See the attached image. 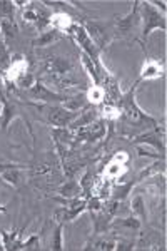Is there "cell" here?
Wrapping results in <instances>:
<instances>
[{
    "mask_svg": "<svg viewBox=\"0 0 167 251\" xmlns=\"http://www.w3.org/2000/svg\"><path fill=\"white\" fill-rule=\"evenodd\" d=\"M152 5H159L162 9V12H166V2H150Z\"/></svg>",
    "mask_w": 167,
    "mask_h": 251,
    "instance_id": "cell-30",
    "label": "cell"
},
{
    "mask_svg": "<svg viewBox=\"0 0 167 251\" xmlns=\"http://www.w3.org/2000/svg\"><path fill=\"white\" fill-rule=\"evenodd\" d=\"M136 144H149V146H152L156 151L161 152V156H164V152H166V146L164 143H162L161 139H159L157 136H154V134H144V136H141V137H137L136 141H134Z\"/></svg>",
    "mask_w": 167,
    "mask_h": 251,
    "instance_id": "cell-16",
    "label": "cell"
},
{
    "mask_svg": "<svg viewBox=\"0 0 167 251\" xmlns=\"http://www.w3.org/2000/svg\"><path fill=\"white\" fill-rule=\"evenodd\" d=\"M30 96L34 99H39V100H47V102H65V97L55 94V92L48 91L46 86H42L40 82H34L30 87Z\"/></svg>",
    "mask_w": 167,
    "mask_h": 251,
    "instance_id": "cell-7",
    "label": "cell"
},
{
    "mask_svg": "<svg viewBox=\"0 0 167 251\" xmlns=\"http://www.w3.org/2000/svg\"><path fill=\"white\" fill-rule=\"evenodd\" d=\"M79 112L77 111H69L65 107L60 106H54L48 109L47 117H48V123L54 124L55 127H65V126H71L72 121L75 119Z\"/></svg>",
    "mask_w": 167,
    "mask_h": 251,
    "instance_id": "cell-5",
    "label": "cell"
},
{
    "mask_svg": "<svg viewBox=\"0 0 167 251\" xmlns=\"http://www.w3.org/2000/svg\"><path fill=\"white\" fill-rule=\"evenodd\" d=\"M59 39H60V32L50 29V30H44L42 34H40V37L35 39L32 44H34L35 47H47V46H52L54 42H57Z\"/></svg>",
    "mask_w": 167,
    "mask_h": 251,
    "instance_id": "cell-15",
    "label": "cell"
},
{
    "mask_svg": "<svg viewBox=\"0 0 167 251\" xmlns=\"http://www.w3.org/2000/svg\"><path fill=\"white\" fill-rule=\"evenodd\" d=\"M105 96H107V92L100 86H94L87 91V99H89V102H92V104H100L105 99Z\"/></svg>",
    "mask_w": 167,
    "mask_h": 251,
    "instance_id": "cell-19",
    "label": "cell"
},
{
    "mask_svg": "<svg viewBox=\"0 0 167 251\" xmlns=\"http://www.w3.org/2000/svg\"><path fill=\"white\" fill-rule=\"evenodd\" d=\"M114 226H125V228H129V229H139L141 220H137L136 216L125 218V220H120V221H114Z\"/></svg>",
    "mask_w": 167,
    "mask_h": 251,
    "instance_id": "cell-25",
    "label": "cell"
},
{
    "mask_svg": "<svg viewBox=\"0 0 167 251\" xmlns=\"http://www.w3.org/2000/svg\"><path fill=\"white\" fill-rule=\"evenodd\" d=\"M80 62L84 64L85 71L89 72V75H91V79L94 80V84H95V86H100V77H99V74H97V72H99V67L92 62V59L89 57L87 54L80 52Z\"/></svg>",
    "mask_w": 167,
    "mask_h": 251,
    "instance_id": "cell-17",
    "label": "cell"
},
{
    "mask_svg": "<svg viewBox=\"0 0 167 251\" xmlns=\"http://www.w3.org/2000/svg\"><path fill=\"white\" fill-rule=\"evenodd\" d=\"M39 17H40V10L34 9V7H28L27 10L22 12V19H24V22H27V24H35V25H37Z\"/></svg>",
    "mask_w": 167,
    "mask_h": 251,
    "instance_id": "cell-24",
    "label": "cell"
},
{
    "mask_svg": "<svg viewBox=\"0 0 167 251\" xmlns=\"http://www.w3.org/2000/svg\"><path fill=\"white\" fill-rule=\"evenodd\" d=\"M9 59V54H7V47H5V42L0 40V60H5Z\"/></svg>",
    "mask_w": 167,
    "mask_h": 251,
    "instance_id": "cell-29",
    "label": "cell"
},
{
    "mask_svg": "<svg viewBox=\"0 0 167 251\" xmlns=\"http://www.w3.org/2000/svg\"><path fill=\"white\" fill-rule=\"evenodd\" d=\"M130 209H132L134 216H139L141 221H147V213H145V204H144V198L142 196H134L130 201Z\"/></svg>",
    "mask_w": 167,
    "mask_h": 251,
    "instance_id": "cell-18",
    "label": "cell"
},
{
    "mask_svg": "<svg viewBox=\"0 0 167 251\" xmlns=\"http://www.w3.org/2000/svg\"><path fill=\"white\" fill-rule=\"evenodd\" d=\"M71 34L74 35V39L77 40V44H79L80 47H82V52L84 54H87L89 57L92 59V62L95 64L97 67H99V49H97L95 44L92 42L91 37L87 35V32L82 25H74L71 29Z\"/></svg>",
    "mask_w": 167,
    "mask_h": 251,
    "instance_id": "cell-3",
    "label": "cell"
},
{
    "mask_svg": "<svg viewBox=\"0 0 167 251\" xmlns=\"http://www.w3.org/2000/svg\"><path fill=\"white\" fill-rule=\"evenodd\" d=\"M162 75H164V67H162V64H159L157 60L150 59L144 64V66H142L139 80L159 79V77H162Z\"/></svg>",
    "mask_w": 167,
    "mask_h": 251,
    "instance_id": "cell-9",
    "label": "cell"
},
{
    "mask_svg": "<svg viewBox=\"0 0 167 251\" xmlns=\"http://www.w3.org/2000/svg\"><path fill=\"white\" fill-rule=\"evenodd\" d=\"M141 20L144 22V30H142V39H147L152 30L161 29L166 30L167 24H166V17L164 14H161L156 7L150 2H142L141 3Z\"/></svg>",
    "mask_w": 167,
    "mask_h": 251,
    "instance_id": "cell-2",
    "label": "cell"
},
{
    "mask_svg": "<svg viewBox=\"0 0 167 251\" xmlns=\"http://www.w3.org/2000/svg\"><path fill=\"white\" fill-rule=\"evenodd\" d=\"M100 114L107 121H116L120 117V107H117L116 104H104L100 107Z\"/></svg>",
    "mask_w": 167,
    "mask_h": 251,
    "instance_id": "cell-20",
    "label": "cell"
},
{
    "mask_svg": "<svg viewBox=\"0 0 167 251\" xmlns=\"http://www.w3.org/2000/svg\"><path fill=\"white\" fill-rule=\"evenodd\" d=\"M0 119H2V107H0Z\"/></svg>",
    "mask_w": 167,
    "mask_h": 251,
    "instance_id": "cell-32",
    "label": "cell"
},
{
    "mask_svg": "<svg viewBox=\"0 0 167 251\" xmlns=\"http://www.w3.org/2000/svg\"><path fill=\"white\" fill-rule=\"evenodd\" d=\"M112 163H117V164H127V161H129V154L127 152H124V151H119V152H116V154L112 156Z\"/></svg>",
    "mask_w": 167,
    "mask_h": 251,
    "instance_id": "cell-28",
    "label": "cell"
},
{
    "mask_svg": "<svg viewBox=\"0 0 167 251\" xmlns=\"http://www.w3.org/2000/svg\"><path fill=\"white\" fill-rule=\"evenodd\" d=\"M22 250H39V236L37 234H34V236L24 240Z\"/></svg>",
    "mask_w": 167,
    "mask_h": 251,
    "instance_id": "cell-27",
    "label": "cell"
},
{
    "mask_svg": "<svg viewBox=\"0 0 167 251\" xmlns=\"http://www.w3.org/2000/svg\"><path fill=\"white\" fill-rule=\"evenodd\" d=\"M25 72H27V60L24 57H17L12 60L9 69L5 71V79L10 80V82H17Z\"/></svg>",
    "mask_w": 167,
    "mask_h": 251,
    "instance_id": "cell-10",
    "label": "cell"
},
{
    "mask_svg": "<svg viewBox=\"0 0 167 251\" xmlns=\"http://www.w3.org/2000/svg\"><path fill=\"white\" fill-rule=\"evenodd\" d=\"M14 2L10 0H0V19H12L14 20Z\"/></svg>",
    "mask_w": 167,
    "mask_h": 251,
    "instance_id": "cell-23",
    "label": "cell"
},
{
    "mask_svg": "<svg viewBox=\"0 0 167 251\" xmlns=\"http://www.w3.org/2000/svg\"><path fill=\"white\" fill-rule=\"evenodd\" d=\"M7 211V208L5 206H0V213H5Z\"/></svg>",
    "mask_w": 167,
    "mask_h": 251,
    "instance_id": "cell-31",
    "label": "cell"
},
{
    "mask_svg": "<svg viewBox=\"0 0 167 251\" xmlns=\"http://www.w3.org/2000/svg\"><path fill=\"white\" fill-rule=\"evenodd\" d=\"M0 250H3V245H2V243H0Z\"/></svg>",
    "mask_w": 167,
    "mask_h": 251,
    "instance_id": "cell-33",
    "label": "cell"
},
{
    "mask_svg": "<svg viewBox=\"0 0 167 251\" xmlns=\"http://www.w3.org/2000/svg\"><path fill=\"white\" fill-rule=\"evenodd\" d=\"M60 196L67 198V200H75V198L80 196V193H82V184L77 183V181H67L62 188L59 189Z\"/></svg>",
    "mask_w": 167,
    "mask_h": 251,
    "instance_id": "cell-14",
    "label": "cell"
},
{
    "mask_svg": "<svg viewBox=\"0 0 167 251\" xmlns=\"http://www.w3.org/2000/svg\"><path fill=\"white\" fill-rule=\"evenodd\" d=\"M87 209V200L85 198H75V200H71V204L65 206V208H59L55 211V216L57 220L60 223H65V221H72L79 216L80 213Z\"/></svg>",
    "mask_w": 167,
    "mask_h": 251,
    "instance_id": "cell-4",
    "label": "cell"
},
{
    "mask_svg": "<svg viewBox=\"0 0 167 251\" xmlns=\"http://www.w3.org/2000/svg\"><path fill=\"white\" fill-rule=\"evenodd\" d=\"M120 106H122V114H124L125 121L129 124L134 126H142V124H150V126H157V121L152 119L150 116L145 114L142 109L137 106L136 102V86L120 99Z\"/></svg>",
    "mask_w": 167,
    "mask_h": 251,
    "instance_id": "cell-1",
    "label": "cell"
},
{
    "mask_svg": "<svg viewBox=\"0 0 167 251\" xmlns=\"http://www.w3.org/2000/svg\"><path fill=\"white\" fill-rule=\"evenodd\" d=\"M132 186L134 183H129V184H125V186H122V188H117V189H114V198H116L117 201H122V200H125L127 198V194L130 193V189H132Z\"/></svg>",
    "mask_w": 167,
    "mask_h": 251,
    "instance_id": "cell-26",
    "label": "cell"
},
{
    "mask_svg": "<svg viewBox=\"0 0 167 251\" xmlns=\"http://www.w3.org/2000/svg\"><path fill=\"white\" fill-rule=\"evenodd\" d=\"M62 229H64V223H59L57 228L54 229V234H52V250H64V243H62Z\"/></svg>",
    "mask_w": 167,
    "mask_h": 251,
    "instance_id": "cell-22",
    "label": "cell"
},
{
    "mask_svg": "<svg viewBox=\"0 0 167 251\" xmlns=\"http://www.w3.org/2000/svg\"><path fill=\"white\" fill-rule=\"evenodd\" d=\"M0 177L10 186H20L24 181L22 166L17 164H0Z\"/></svg>",
    "mask_w": 167,
    "mask_h": 251,
    "instance_id": "cell-6",
    "label": "cell"
},
{
    "mask_svg": "<svg viewBox=\"0 0 167 251\" xmlns=\"http://www.w3.org/2000/svg\"><path fill=\"white\" fill-rule=\"evenodd\" d=\"M17 116H19L17 106H15V104H12V102H7V100H3V104H2V119H0V127L7 129V127H9V124Z\"/></svg>",
    "mask_w": 167,
    "mask_h": 251,
    "instance_id": "cell-12",
    "label": "cell"
},
{
    "mask_svg": "<svg viewBox=\"0 0 167 251\" xmlns=\"http://www.w3.org/2000/svg\"><path fill=\"white\" fill-rule=\"evenodd\" d=\"M0 35L5 42H10L17 35V25L12 19H0Z\"/></svg>",
    "mask_w": 167,
    "mask_h": 251,
    "instance_id": "cell-13",
    "label": "cell"
},
{
    "mask_svg": "<svg viewBox=\"0 0 167 251\" xmlns=\"http://www.w3.org/2000/svg\"><path fill=\"white\" fill-rule=\"evenodd\" d=\"M50 25L57 32H71L74 27V20L67 14H54L50 17Z\"/></svg>",
    "mask_w": 167,
    "mask_h": 251,
    "instance_id": "cell-11",
    "label": "cell"
},
{
    "mask_svg": "<svg viewBox=\"0 0 167 251\" xmlns=\"http://www.w3.org/2000/svg\"><path fill=\"white\" fill-rule=\"evenodd\" d=\"M139 2H134V7L132 10L129 12V15H125V17L122 19H117V29H119V32H122V34H127L129 30H132L134 27L137 25V24L141 22V15H139Z\"/></svg>",
    "mask_w": 167,
    "mask_h": 251,
    "instance_id": "cell-8",
    "label": "cell"
},
{
    "mask_svg": "<svg viewBox=\"0 0 167 251\" xmlns=\"http://www.w3.org/2000/svg\"><path fill=\"white\" fill-rule=\"evenodd\" d=\"M125 171H127V166L125 164H117L111 161L107 169H105V174H107V177H111V179H117V177H120Z\"/></svg>",
    "mask_w": 167,
    "mask_h": 251,
    "instance_id": "cell-21",
    "label": "cell"
}]
</instances>
